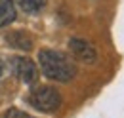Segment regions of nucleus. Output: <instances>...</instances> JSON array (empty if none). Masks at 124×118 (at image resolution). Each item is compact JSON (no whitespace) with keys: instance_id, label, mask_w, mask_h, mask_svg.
I'll return each mask as SVG.
<instances>
[{"instance_id":"obj_1","label":"nucleus","mask_w":124,"mask_h":118,"mask_svg":"<svg viewBox=\"0 0 124 118\" xmlns=\"http://www.w3.org/2000/svg\"><path fill=\"white\" fill-rule=\"evenodd\" d=\"M38 63H40V71L44 73V76L55 82H69L77 74L75 61L69 55L55 52V50H40Z\"/></svg>"},{"instance_id":"obj_2","label":"nucleus","mask_w":124,"mask_h":118,"mask_svg":"<svg viewBox=\"0 0 124 118\" xmlns=\"http://www.w3.org/2000/svg\"><path fill=\"white\" fill-rule=\"evenodd\" d=\"M29 103L40 112H55L61 107V95L52 86H36L29 93Z\"/></svg>"},{"instance_id":"obj_3","label":"nucleus","mask_w":124,"mask_h":118,"mask_svg":"<svg viewBox=\"0 0 124 118\" xmlns=\"http://www.w3.org/2000/svg\"><path fill=\"white\" fill-rule=\"evenodd\" d=\"M10 69H12V73L16 74L21 82H25V84H34V82L38 80V67H36L29 57H21V55L12 57Z\"/></svg>"},{"instance_id":"obj_4","label":"nucleus","mask_w":124,"mask_h":118,"mask_svg":"<svg viewBox=\"0 0 124 118\" xmlns=\"http://www.w3.org/2000/svg\"><path fill=\"white\" fill-rule=\"evenodd\" d=\"M69 52L73 53V57L82 61V63H95L97 61V52L88 40L84 38H73L69 40Z\"/></svg>"},{"instance_id":"obj_5","label":"nucleus","mask_w":124,"mask_h":118,"mask_svg":"<svg viewBox=\"0 0 124 118\" xmlns=\"http://www.w3.org/2000/svg\"><path fill=\"white\" fill-rule=\"evenodd\" d=\"M8 44L21 50V52H31L32 50V36L25 30H12L10 34H6Z\"/></svg>"},{"instance_id":"obj_6","label":"nucleus","mask_w":124,"mask_h":118,"mask_svg":"<svg viewBox=\"0 0 124 118\" xmlns=\"http://www.w3.org/2000/svg\"><path fill=\"white\" fill-rule=\"evenodd\" d=\"M14 21H16L14 0H0V27H6Z\"/></svg>"},{"instance_id":"obj_7","label":"nucleus","mask_w":124,"mask_h":118,"mask_svg":"<svg viewBox=\"0 0 124 118\" xmlns=\"http://www.w3.org/2000/svg\"><path fill=\"white\" fill-rule=\"evenodd\" d=\"M16 2L25 14H40L48 4V0H16Z\"/></svg>"},{"instance_id":"obj_8","label":"nucleus","mask_w":124,"mask_h":118,"mask_svg":"<svg viewBox=\"0 0 124 118\" xmlns=\"http://www.w3.org/2000/svg\"><path fill=\"white\" fill-rule=\"evenodd\" d=\"M6 118H32V116L27 114V112H23V111H19V109H10L6 112Z\"/></svg>"},{"instance_id":"obj_9","label":"nucleus","mask_w":124,"mask_h":118,"mask_svg":"<svg viewBox=\"0 0 124 118\" xmlns=\"http://www.w3.org/2000/svg\"><path fill=\"white\" fill-rule=\"evenodd\" d=\"M4 73H6V65H4V61H0V78L4 76Z\"/></svg>"}]
</instances>
